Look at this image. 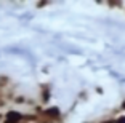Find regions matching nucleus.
<instances>
[{"mask_svg":"<svg viewBox=\"0 0 125 123\" xmlns=\"http://www.w3.org/2000/svg\"><path fill=\"white\" fill-rule=\"evenodd\" d=\"M52 99V86L50 83H40V93H39V102L48 104Z\"/></svg>","mask_w":125,"mask_h":123,"instance_id":"obj_1","label":"nucleus"},{"mask_svg":"<svg viewBox=\"0 0 125 123\" xmlns=\"http://www.w3.org/2000/svg\"><path fill=\"white\" fill-rule=\"evenodd\" d=\"M40 115H45V117H48V118L55 120V122H59V120L62 118L61 109H59V107H56V105H50V107L43 109V112H42Z\"/></svg>","mask_w":125,"mask_h":123,"instance_id":"obj_2","label":"nucleus"},{"mask_svg":"<svg viewBox=\"0 0 125 123\" xmlns=\"http://www.w3.org/2000/svg\"><path fill=\"white\" fill-rule=\"evenodd\" d=\"M5 120H10L13 123H21L22 122V112L15 110V109H10L5 112Z\"/></svg>","mask_w":125,"mask_h":123,"instance_id":"obj_3","label":"nucleus"},{"mask_svg":"<svg viewBox=\"0 0 125 123\" xmlns=\"http://www.w3.org/2000/svg\"><path fill=\"white\" fill-rule=\"evenodd\" d=\"M10 83H11L10 75H7V74H0V90L5 91V88H8Z\"/></svg>","mask_w":125,"mask_h":123,"instance_id":"obj_4","label":"nucleus"},{"mask_svg":"<svg viewBox=\"0 0 125 123\" xmlns=\"http://www.w3.org/2000/svg\"><path fill=\"white\" fill-rule=\"evenodd\" d=\"M26 102H27V98L24 94H16V98L13 99V104L16 105H26Z\"/></svg>","mask_w":125,"mask_h":123,"instance_id":"obj_5","label":"nucleus"},{"mask_svg":"<svg viewBox=\"0 0 125 123\" xmlns=\"http://www.w3.org/2000/svg\"><path fill=\"white\" fill-rule=\"evenodd\" d=\"M3 96H5V99H7V101L8 102H13V99H15L16 98V91L15 90H5V94H3Z\"/></svg>","mask_w":125,"mask_h":123,"instance_id":"obj_6","label":"nucleus"},{"mask_svg":"<svg viewBox=\"0 0 125 123\" xmlns=\"http://www.w3.org/2000/svg\"><path fill=\"white\" fill-rule=\"evenodd\" d=\"M35 123H56V122H55V120H52V118H48V117H45V115H39Z\"/></svg>","mask_w":125,"mask_h":123,"instance_id":"obj_7","label":"nucleus"},{"mask_svg":"<svg viewBox=\"0 0 125 123\" xmlns=\"http://www.w3.org/2000/svg\"><path fill=\"white\" fill-rule=\"evenodd\" d=\"M106 5L109 8H122V7H124V3H122V2H107Z\"/></svg>","mask_w":125,"mask_h":123,"instance_id":"obj_8","label":"nucleus"},{"mask_svg":"<svg viewBox=\"0 0 125 123\" xmlns=\"http://www.w3.org/2000/svg\"><path fill=\"white\" fill-rule=\"evenodd\" d=\"M48 5H50V2H48V0H43V2H37L35 8H45V7H48Z\"/></svg>","mask_w":125,"mask_h":123,"instance_id":"obj_9","label":"nucleus"},{"mask_svg":"<svg viewBox=\"0 0 125 123\" xmlns=\"http://www.w3.org/2000/svg\"><path fill=\"white\" fill-rule=\"evenodd\" d=\"M114 123H125V115H117L114 118Z\"/></svg>","mask_w":125,"mask_h":123,"instance_id":"obj_10","label":"nucleus"},{"mask_svg":"<svg viewBox=\"0 0 125 123\" xmlns=\"http://www.w3.org/2000/svg\"><path fill=\"white\" fill-rule=\"evenodd\" d=\"M8 105V101L3 98V96H0V109H3V107H7Z\"/></svg>","mask_w":125,"mask_h":123,"instance_id":"obj_11","label":"nucleus"},{"mask_svg":"<svg viewBox=\"0 0 125 123\" xmlns=\"http://www.w3.org/2000/svg\"><path fill=\"white\" fill-rule=\"evenodd\" d=\"M98 123H114V117H109V118H103V120H99Z\"/></svg>","mask_w":125,"mask_h":123,"instance_id":"obj_12","label":"nucleus"},{"mask_svg":"<svg viewBox=\"0 0 125 123\" xmlns=\"http://www.w3.org/2000/svg\"><path fill=\"white\" fill-rule=\"evenodd\" d=\"M120 110H122V112H125V99L120 102Z\"/></svg>","mask_w":125,"mask_h":123,"instance_id":"obj_13","label":"nucleus"},{"mask_svg":"<svg viewBox=\"0 0 125 123\" xmlns=\"http://www.w3.org/2000/svg\"><path fill=\"white\" fill-rule=\"evenodd\" d=\"M3 120H5V114H2V112H0V123L3 122Z\"/></svg>","mask_w":125,"mask_h":123,"instance_id":"obj_14","label":"nucleus"},{"mask_svg":"<svg viewBox=\"0 0 125 123\" xmlns=\"http://www.w3.org/2000/svg\"><path fill=\"white\" fill-rule=\"evenodd\" d=\"M56 123H64V120H62V118H61V120H59V122H56Z\"/></svg>","mask_w":125,"mask_h":123,"instance_id":"obj_15","label":"nucleus"},{"mask_svg":"<svg viewBox=\"0 0 125 123\" xmlns=\"http://www.w3.org/2000/svg\"><path fill=\"white\" fill-rule=\"evenodd\" d=\"M21 123H26V122H21Z\"/></svg>","mask_w":125,"mask_h":123,"instance_id":"obj_16","label":"nucleus"},{"mask_svg":"<svg viewBox=\"0 0 125 123\" xmlns=\"http://www.w3.org/2000/svg\"><path fill=\"white\" fill-rule=\"evenodd\" d=\"M96 123H98V122H96Z\"/></svg>","mask_w":125,"mask_h":123,"instance_id":"obj_17","label":"nucleus"}]
</instances>
